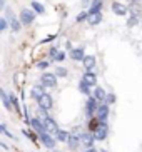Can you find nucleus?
I'll list each match as a JSON object with an SVG mask.
<instances>
[{
  "mask_svg": "<svg viewBox=\"0 0 142 152\" xmlns=\"http://www.w3.org/2000/svg\"><path fill=\"white\" fill-rule=\"evenodd\" d=\"M97 109H99V100H97V99L94 97V95L87 97V102H85V115L89 117V119L95 117Z\"/></svg>",
  "mask_w": 142,
  "mask_h": 152,
  "instance_id": "f257e3e1",
  "label": "nucleus"
},
{
  "mask_svg": "<svg viewBox=\"0 0 142 152\" xmlns=\"http://www.w3.org/2000/svg\"><path fill=\"white\" fill-rule=\"evenodd\" d=\"M35 17H37V12L34 9H22V12L18 15V20H20L23 25H30V23H34Z\"/></svg>",
  "mask_w": 142,
  "mask_h": 152,
  "instance_id": "f03ea898",
  "label": "nucleus"
},
{
  "mask_svg": "<svg viewBox=\"0 0 142 152\" xmlns=\"http://www.w3.org/2000/svg\"><path fill=\"white\" fill-rule=\"evenodd\" d=\"M57 79L59 77L55 75V74L45 72V74H42V77H40V84L44 85V87H55V85H57Z\"/></svg>",
  "mask_w": 142,
  "mask_h": 152,
  "instance_id": "7ed1b4c3",
  "label": "nucleus"
},
{
  "mask_svg": "<svg viewBox=\"0 0 142 152\" xmlns=\"http://www.w3.org/2000/svg\"><path fill=\"white\" fill-rule=\"evenodd\" d=\"M109 112H111V105L109 104H100L97 109V112H95V117H97L100 122H107V119H109Z\"/></svg>",
  "mask_w": 142,
  "mask_h": 152,
  "instance_id": "20e7f679",
  "label": "nucleus"
},
{
  "mask_svg": "<svg viewBox=\"0 0 142 152\" xmlns=\"http://www.w3.org/2000/svg\"><path fill=\"white\" fill-rule=\"evenodd\" d=\"M79 137H80V144H82L84 147H87V149L94 147V142L97 140L95 135H94V132H84V134H80Z\"/></svg>",
  "mask_w": 142,
  "mask_h": 152,
  "instance_id": "39448f33",
  "label": "nucleus"
},
{
  "mask_svg": "<svg viewBox=\"0 0 142 152\" xmlns=\"http://www.w3.org/2000/svg\"><path fill=\"white\" fill-rule=\"evenodd\" d=\"M39 139H40V142L44 144L47 149H55L57 139H53L52 135L49 134V132H42V134H39Z\"/></svg>",
  "mask_w": 142,
  "mask_h": 152,
  "instance_id": "423d86ee",
  "label": "nucleus"
},
{
  "mask_svg": "<svg viewBox=\"0 0 142 152\" xmlns=\"http://www.w3.org/2000/svg\"><path fill=\"white\" fill-rule=\"evenodd\" d=\"M94 135H95L97 140H105L107 135H109V125H107V122H100L99 129L94 132Z\"/></svg>",
  "mask_w": 142,
  "mask_h": 152,
  "instance_id": "0eeeda50",
  "label": "nucleus"
},
{
  "mask_svg": "<svg viewBox=\"0 0 142 152\" xmlns=\"http://www.w3.org/2000/svg\"><path fill=\"white\" fill-rule=\"evenodd\" d=\"M30 127L34 130H35L37 134H42V132H47V129H45V122L44 119H40V117H34L30 122Z\"/></svg>",
  "mask_w": 142,
  "mask_h": 152,
  "instance_id": "6e6552de",
  "label": "nucleus"
},
{
  "mask_svg": "<svg viewBox=\"0 0 142 152\" xmlns=\"http://www.w3.org/2000/svg\"><path fill=\"white\" fill-rule=\"evenodd\" d=\"M37 102H39V107L45 109V110H50L53 107V99L50 94H44L40 97V100H37Z\"/></svg>",
  "mask_w": 142,
  "mask_h": 152,
  "instance_id": "1a4fd4ad",
  "label": "nucleus"
},
{
  "mask_svg": "<svg viewBox=\"0 0 142 152\" xmlns=\"http://www.w3.org/2000/svg\"><path fill=\"white\" fill-rule=\"evenodd\" d=\"M112 12L116 15H119V17H125L127 12H129V9L124 4H120V2H112Z\"/></svg>",
  "mask_w": 142,
  "mask_h": 152,
  "instance_id": "9d476101",
  "label": "nucleus"
},
{
  "mask_svg": "<svg viewBox=\"0 0 142 152\" xmlns=\"http://www.w3.org/2000/svg\"><path fill=\"white\" fill-rule=\"evenodd\" d=\"M69 57L72 58V60H84L85 58V52H84V47H77V49H72L70 52H69Z\"/></svg>",
  "mask_w": 142,
  "mask_h": 152,
  "instance_id": "9b49d317",
  "label": "nucleus"
},
{
  "mask_svg": "<svg viewBox=\"0 0 142 152\" xmlns=\"http://www.w3.org/2000/svg\"><path fill=\"white\" fill-rule=\"evenodd\" d=\"M45 129H47V132H49V134H57V130H59V124L55 121H53L52 117H47V119H45Z\"/></svg>",
  "mask_w": 142,
  "mask_h": 152,
  "instance_id": "f8f14e48",
  "label": "nucleus"
},
{
  "mask_svg": "<svg viewBox=\"0 0 142 152\" xmlns=\"http://www.w3.org/2000/svg\"><path fill=\"white\" fill-rule=\"evenodd\" d=\"M82 64H84L85 72H94V69H95V57L94 55H85Z\"/></svg>",
  "mask_w": 142,
  "mask_h": 152,
  "instance_id": "ddd939ff",
  "label": "nucleus"
},
{
  "mask_svg": "<svg viewBox=\"0 0 142 152\" xmlns=\"http://www.w3.org/2000/svg\"><path fill=\"white\" fill-rule=\"evenodd\" d=\"M44 94H47V92H45V87L42 84L34 85V87H32V90H30V95L35 99V100H40V97H42Z\"/></svg>",
  "mask_w": 142,
  "mask_h": 152,
  "instance_id": "4468645a",
  "label": "nucleus"
},
{
  "mask_svg": "<svg viewBox=\"0 0 142 152\" xmlns=\"http://www.w3.org/2000/svg\"><path fill=\"white\" fill-rule=\"evenodd\" d=\"M82 80L85 84H89L90 87H95V84H97V75H95V72H85L84 77H82Z\"/></svg>",
  "mask_w": 142,
  "mask_h": 152,
  "instance_id": "2eb2a0df",
  "label": "nucleus"
},
{
  "mask_svg": "<svg viewBox=\"0 0 142 152\" xmlns=\"http://www.w3.org/2000/svg\"><path fill=\"white\" fill-rule=\"evenodd\" d=\"M92 95L97 99L99 102H105V99H107V92L102 89V87H95L94 92H92Z\"/></svg>",
  "mask_w": 142,
  "mask_h": 152,
  "instance_id": "dca6fc26",
  "label": "nucleus"
},
{
  "mask_svg": "<svg viewBox=\"0 0 142 152\" xmlns=\"http://www.w3.org/2000/svg\"><path fill=\"white\" fill-rule=\"evenodd\" d=\"M0 99H2V102H4V105H5V109H7V110H12V100H10V95L7 94V92H5L4 89L0 90Z\"/></svg>",
  "mask_w": 142,
  "mask_h": 152,
  "instance_id": "f3484780",
  "label": "nucleus"
},
{
  "mask_svg": "<svg viewBox=\"0 0 142 152\" xmlns=\"http://www.w3.org/2000/svg\"><path fill=\"white\" fill-rule=\"evenodd\" d=\"M79 144H80V137H79V135L70 134V137H69V140H67V145H69V149L75 151V149L79 147Z\"/></svg>",
  "mask_w": 142,
  "mask_h": 152,
  "instance_id": "a211bd4d",
  "label": "nucleus"
},
{
  "mask_svg": "<svg viewBox=\"0 0 142 152\" xmlns=\"http://www.w3.org/2000/svg\"><path fill=\"white\" fill-rule=\"evenodd\" d=\"M89 23L90 25H99L102 22V12H97V14H89Z\"/></svg>",
  "mask_w": 142,
  "mask_h": 152,
  "instance_id": "6ab92c4d",
  "label": "nucleus"
},
{
  "mask_svg": "<svg viewBox=\"0 0 142 152\" xmlns=\"http://www.w3.org/2000/svg\"><path fill=\"white\" fill-rule=\"evenodd\" d=\"M79 90H80L84 95H87V97H90V95H92V87H90L89 84H85L84 80L79 82Z\"/></svg>",
  "mask_w": 142,
  "mask_h": 152,
  "instance_id": "aec40b11",
  "label": "nucleus"
},
{
  "mask_svg": "<svg viewBox=\"0 0 142 152\" xmlns=\"http://www.w3.org/2000/svg\"><path fill=\"white\" fill-rule=\"evenodd\" d=\"M69 137H70V132L62 130V129H59L57 134H55V139H57L59 142H67V140H69Z\"/></svg>",
  "mask_w": 142,
  "mask_h": 152,
  "instance_id": "412c9836",
  "label": "nucleus"
},
{
  "mask_svg": "<svg viewBox=\"0 0 142 152\" xmlns=\"http://www.w3.org/2000/svg\"><path fill=\"white\" fill-rule=\"evenodd\" d=\"M100 10H102V0H92L89 14H97V12H100Z\"/></svg>",
  "mask_w": 142,
  "mask_h": 152,
  "instance_id": "4be33fe9",
  "label": "nucleus"
},
{
  "mask_svg": "<svg viewBox=\"0 0 142 152\" xmlns=\"http://www.w3.org/2000/svg\"><path fill=\"white\" fill-rule=\"evenodd\" d=\"M99 125H100V121H99L97 117H92L89 121V130L90 132H95V130L99 129Z\"/></svg>",
  "mask_w": 142,
  "mask_h": 152,
  "instance_id": "5701e85b",
  "label": "nucleus"
},
{
  "mask_svg": "<svg viewBox=\"0 0 142 152\" xmlns=\"http://www.w3.org/2000/svg\"><path fill=\"white\" fill-rule=\"evenodd\" d=\"M32 9L35 10L39 15H44V14H45V7L40 4V2H32Z\"/></svg>",
  "mask_w": 142,
  "mask_h": 152,
  "instance_id": "b1692460",
  "label": "nucleus"
},
{
  "mask_svg": "<svg viewBox=\"0 0 142 152\" xmlns=\"http://www.w3.org/2000/svg\"><path fill=\"white\" fill-rule=\"evenodd\" d=\"M22 25H23V23L20 22V20H15V18L10 20V28H12V32H15V34L20 32V27H22Z\"/></svg>",
  "mask_w": 142,
  "mask_h": 152,
  "instance_id": "393cba45",
  "label": "nucleus"
},
{
  "mask_svg": "<svg viewBox=\"0 0 142 152\" xmlns=\"http://www.w3.org/2000/svg\"><path fill=\"white\" fill-rule=\"evenodd\" d=\"M10 95V100H12V105H13V110L15 112H20V104H18V99L15 97L13 94H9Z\"/></svg>",
  "mask_w": 142,
  "mask_h": 152,
  "instance_id": "a878e982",
  "label": "nucleus"
},
{
  "mask_svg": "<svg viewBox=\"0 0 142 152\" xmlns=\"http://www.w3.org/2000/svg\"><path fill=\"white\" fill-rule=\"evenodd\" d=\"M67 74H69V72H67L65 67H57L55 69V75L57 77H67Z\"/></svg>",
  "mask_w": 142,
  "mask_h": 152,
  "instance_id": "bb28decb",
  "label": "nucleus"
},
{
  "mask_svg": "<svg viewBox=\"0 0 142 152\" xmlns=\"http://www.w3.org/2000/svg\"><path fill=\"white\" fill-rule=\"evenodd\" d=\"M87 18H89V12H80V14L75 17V20L77 22H84V20H87Z\"/></svg>",
  "mask_w": 142,
  "mask_h": 152,
  "instance_id": "cd10ccee",
  "label": "nucleus"
},
{
  "mask_svg": "<svg viewBox=\"0 0 142 152\" xmlns=\"http://www.w3.org/2000/svg\"><path fill=\"white\" fill-rule=\"evenodd\" d=\"M65 55H67L65 52H59L55 57H52V60H53V62H62L64 58H65Z\"/></svg>",
  "mask_w": 142,
  "mask_h": 152,
  "instance_id": "c85d7f7f",
  "label": "nucleus"
},
{
  "mask_svg": "<svg viewBox=\"0 0 142 152\" xmlns=\"http://www.w3.org/2000/svg\"><path fill=\"white\" fill-rule=\"evenodd\" d=\"M37 117H40V119H44V121H45V119L49 117V115H47V110L42 109V107H39V110H37Z\"/></svg>",
  "mask_w": 142,
  "mask_h": 152,
  "instance_id": "c756f323",
  "label": "nucleus"
},
{
  "mask_svg": "<svg viewBox=\"0 0 142 152\" xmlns=\"http://www.w3.org/2000/svg\"><path fill=\"white\" fill-rule=\"evenodd\" d=\"M0 132H2L4 135H7V137H10V139H15V137H13V135L9 132V130H7V127H5V124H2V125H0Z\"/></svg>",
  "mask_w": 142,
  "mask_h": 152,
  "instance_id": "7c9ffc66",
  "label": "nucleus"
},
{
  "mask_svg": "<svg viewBox=\"0 0 142 152\" xmlns=\"http://www.w3.org/2000/svg\"><path fill=\"white\" fill-rule=\"evenodd\" d=\"M114 102H116V95H114V94H107L105 104H109V105H111V104H114Z\"/></svg>",
  "mask_w": 142,
  "mask_h": 152,
  "instance_id": "2f4dec72",
  "label": "nucleus"
},
{
  "mask_svg": "<svg viewBox=\"0 0 142 152\" xmlns=\"http://www.w3.org/2000/svg\"><path fill=\"white\" fill-rule=\"evenodd\" d=\"M22 134H23V135H27V137L30 139V140H37V137H35L34 134H32L30 130H25V129H23V130H22Z\"/></svg>",
  "mask_w": 142,
  "mask_h": 152,
  "instance_id": "473e14b6",
  "label": "nucleus"
},
{
  "mask_svg": "<svg viewBox=\"0 0 142 152\" xmlns=\"http://www.w3.org/2000/svg\"><path fill=\"white\" fill-rule=\"evenodd\" d=\"M7 18L5 17H2V20H0V30H7Z\"/></svg>",
  "mask_w": 142,
  "mask_h": 152,
  "instance_id": "72a5a7b5",
  "label": "nucleus"
},
{
  "mask_svg": "<svg viewBox=\"0 0 142 152\" xmlns=\"http://www.w3.org/2000/svg\"><path fill=\"white\" fill-rule=\"evenodd\" d=\"M37 67H39V69H47V67H49V62H47V60H42V62L37 64Z\"/></svg>",
  "mask_w": 142,
  "mask_h": 152,
  "instance_id": "f704fd0d",
  "label": "nucleus"
},
{
  "mask_svg": "<svg viewBox=\"0 0 142 152\" xmlns=\"http://www.w3.org/2000/svg\"><path fill=\"white\" fill-rule=\"evenodd\" d=\"M137 22H139V18L135 17V15H132V17L129 18V25H135V23H137Z\"/></svg>",
  "mask_w": 142,
  "mask_h": 152,
  "instance_id": "c9c22d12",
  "label": "nucleus"
},
{
  "mask_svg": "<svg viewBox=\"0 0 142 152\" xmlns=\"http://www.w3.org/2000/svg\"><path fill=\"white\" fill-rule=\"evenodd\" d=\"M85 152H100V151H99V149H95V147H90V149H87Z\"/></svg>",
  "mask_w": 142,
  "mask_h": 152,
  "instance_id": "e433bc0d",
  "label": "nucleus"
},
{
  "mask_svg": "<svg viewBox=\"0 0 142 152\" xmlns=\"http://www.w3.org/2000/svg\"><path fill=\"white\" fill-rule=\"evenodd\" d=\"M0 147H2V149H5V151L9 149V147H7V144H5V142H0Z\"/></svg>",
  "mask_w": 142,
  "mask_h": 152,
  "instance_id": "4c0bfd02",
  "label": "nucleus"
},
{
  "mask_svg": "<svg viewBox=\"0 0 142 152\" xmlns=\"http://www.w3.org/2000/svg\"><path fill=\"white\" fill-rule=\"evenodd\" d=\"M0 7H2V9L5 7V0H0Z\"/></svg>",
  "mask_w": 142,
  "mask_h": 152,
  "instance_id": "58836bf2",
  "label": "nucleus"
},
{
  "mask_svg": "<svg viewBox=\"0 0 142 152\" xmlns=\"http://www.w3.org/2000/svg\"><path fill=\"white\" fill-rule=\"evenodd\" d=\"M82 4H84V5H87V4H92V2H90V0H82Z\"/></svg>",
  "mask_w": 142,
  "mask_h": 152,
  "instance_id": "ea45409f",
  "label": "nucleus"
},
{
  "mask_svg": "<svg viewBox=\"0 0 142 152\" xmlns=\"http://www.w3.org/2000/svg\"><path fill=\"white\" fill-rule=\"evenodd\" d=\"M52 152H59V151H55V149H53V151H52Z\"/></svg>",
  "mask_w": 142,
  "mask_h": 152,
  "instance_id": "a19ab883",
  "label": "nucleus"
},
{
  "mask_svg": "<svg viewBox=\"0 0 142 152\" xmlns=\"http://www.w3.org/2000/svg\"><path fill=\"white\" fill-rule=\"evenodd\" d=\"M100 152H107V151H104V149H102V151H100Z\"/></svg>",
  "mask_w": 142,
  "mask_h": 152,
  "instance_id": "79ce46f5",
  "label": "nucleus"
}]
</instances>
